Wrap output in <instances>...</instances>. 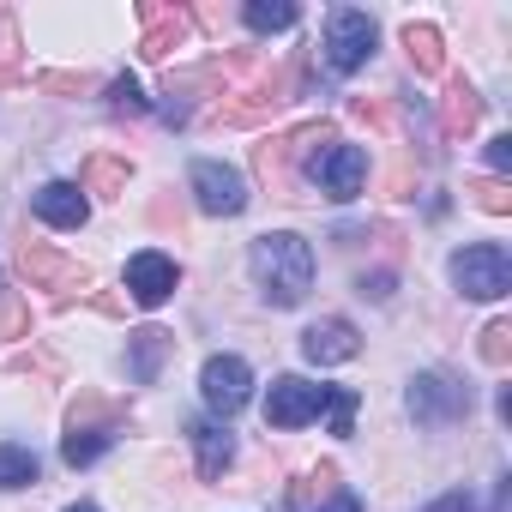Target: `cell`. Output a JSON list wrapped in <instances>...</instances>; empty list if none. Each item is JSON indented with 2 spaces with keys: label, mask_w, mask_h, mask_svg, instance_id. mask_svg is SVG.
Instances as JSON below:
<instances>
[{
  "label": "cell",
  "mask_w": 512,
  "mask_h": 512,
  "mask_svg": "<svg viewBox=\"0 0 512 512\" xmlns=\"http://www.w3.org/2000/svg\"><path fill=\"white\" fill-rule=\"evenodd\" d=\"M199 392H205V404L229 422V416L247 410V398H253V374H247L241 356H211V362L199 368Z\"/></svg>",
  "instance_id": "10"
},
{
  "label": "cell",
  "mask_w": 512,
  "mask_h": 512,
  "mask_svg": "<svg viewBox=\"0 0 512 512\" xmlns=\"http://www.w3.org/2000/svg\"><path fill=\"white\" fill-rule=\"evenodd\" d=\"M302 55L296 61H284V67H272V73H260L253 85H241V91H223L229 103H217L211 109V121H223V127H260V121H272V115H284L296 97H302Z\"/></svg>",
  "instance_id": "4"
},
{
  "label": "cell",
  "mask_w": 512,
  "mask_h": 512,
  "mask_svg": "<svg viewBox=\"0 0 512 512\" xmlns=\"http://www.w3.org/2000/svg\"><path fill=\"white\" fill-rule=\"evenodd\" d=\"M187 181H193V199H199V211H211V217H241V211H247V181H241L229 163H211V157H199Z\"/></svg>",
  "instance_id": "11"
},
{
  "label": "cell",
  "mask_w": 512,
  "mask_h": 512,
  "mask_svg": "<svg viewBox=\"0 0 512 512\" xmlns=\"http://www.w3.org/2000/svg\"><path fill=\"white\" fill-rule=\"evenodd\" d=\"M482 362L488 368H506L512 362V320H488L482 326Z\"/></svg>",
  "instance_id": "25"
},
{
  "label": "cell",
  "mask_w": 512,
  "mask_h": 512,
  "mask_svg": "<svg viewBox=\"0 0 512 512\" xmlns=\"http://www.w3.org/2000/svg\"><path fill=\"white\" fill-rule=\"evenodd\" d=\"M350 121L386 133V127H392V103H380V97H350Z\"/></svg>",
  "instance_id": "31"
},
{
  "label": "cell",
  "mask_w": 512,
  "mask_h": 512,
  "mask_svg": "<svg viewBox=\"0 0 512 512\" xmlns=\"http://www.w3.org/2000/svg\"><path fill=\"white\" fill-rule=\"evenodd\" d=\"M139 19H145V37H139V55H145V61H169V55L187 43V31H193V19H187L181 7H157V0H145Z\"/></svg>",
  "instance_id": "14"
},
{
  "label": "cell",
  "mask_w": 512,
  "mask_h": 512,
  "mask_svg": "<svg viewBox=\"0 0 512 512\" xmlns=\"http://www.w3.org/2000/svg\"><path fill=\"white\" fill-rule=\"evenodd\" d=\"M175 284H181V272H175L169 253H133L127 260V290L139 308H163L175 296Z\"/></svg>",
  "instance_id": "13"
},
{
  "label": "cell",
  "mask_w": 512,
  "mask_h": 512,
  "mask_svg": "<svg viewBox=\"0 0 512 512\" xmlns=\"http://www.w3.org/2000/svg\"><path fill=\"white\" fill-rule=\"evenodd\" d=\"M121 428H127V404H121V398H109V392H79V398L67 404L61 458H67L73 470H85V464H97V458L115 446Z\"/></svg>",
  "instance_id": "2"
},
{
  "label": "cell",
  "mask_w": 512,
  "mask_h": 512,
  "mask_svg": "<svg viewBox=\"0 0 512 512\" xmlns=\"http://www.w3.org/2000/svg\"><path fill=\"white\" fill-rule=\"evenodd\" d=\"M476 121H482V97H476V85L452 79L446 97H440V127H446V139H470Z\"/></svg>",
  "instance_id": "19"
},
{
  "label": "cell",
  "mask_w": 512,
  "mask_h": 512,
  "mask_svg": "<svg viewBox=\"0 0 512 512\" xmlns=\"http://www.w3.org/2000/svg\"><path fill=\"white\" fill-rule=\"evenodd\" d=\"M320 512H362V500H356V494H332Z\"/></svg>",
  "instance_id": "39"
},
{
  "label": "cell",
  "mask_w": 512,
  "mask_h": 512,
  "mask_svg": "<svg viewBox=\"0 0 512 512\" xmlns=\"http://www.w3.org/2000/svg\"><path fill=\"white\" fill-rule=\"evenodd\" d=\"M356 350H362V338H356V326L350 320H314L308 332H302V356L314 362V368H338V362H356Z\"/></svg>",
  "instance_id": "15"
},
{
  "label": "cell",
  "mask_w": 512,
  "mask_h": 512,
  "mask_svg": "<svg viewBox=\"0 0 512 512\" xmlns=\"http://www.w3.org/2000/svg\"><path fill=\"white\" fill-rule=\"evenodd\" d=\"M332 139H338L332 121H302V127H290V133H278V139H266V145H253V169H260V181L272 187V199H302L296 163H308V157L326 151Z\"/></svg>",
  "instance_id": "3"
},
{
  "label": "cell",
  "mask_w": 512,
  "mask_h": 512,
  "mask_svg": "<svg viewBox=\"0 0 512 512\" xmlns=\"http://www.w3.org/2000/svg\"><path fill=\"white\" fill-rule=\"evenodd\" d=\"M386 193H392V199H410V163H398V169L386 175Z\"/></svg>",
  "instance_id": "36"
},
{
  "label": "cell",
  "mask_w": 512,
  "mask_h": 512,
  "mask_svg": "<svg viewBox=\"0 0 512 512\" xmlns=\"http://www.w3.org/2000/svg\"><path fill=\"white\" fill-rule=\"evenodd\" d=\"M404 404H410V416H416V422L446 428V422L470 416V386H464V380H452V374H416Z\"/></svg>",
  "instance_id": "7"
},
{
  "label": "cell",
  "mask_w": 512,
  "mask_h": 512,
  "mask_svg": "<svg viewBox=\"0 0 512 512\" xmlns=\"http://www.w3.org/2000/svg\"><path fill=\"white\" fill-rule=\"evenodd\" d=\"M320 404H326V386H314V380H302V374H284V380H272V392H266V422H272V428H302L308 416H320Z\"/></svg>",
  "instance_id": "12"
},
{
  "label": "cell",
  "mask_w": 512,
  "mask_h": 512,
  "mask_svg": "<svg viewBox=\"0 0 512 512\" xmlns=\"http://www.w3.org/2000/svg\"><path fill=\"white\" fill-rule=\"evenodd\" d=\"M422 512H476V500L464 494V488H452V494H440L434 506H422Z\"/></svg>",
  "instance_id": "34"
},
{
  "label": "cell",
  "mask_w": 512,
  "mask_h": 512,
  "mask_svg": "<svg viewBox=\"0 0 512 512\" xmlns=\"http://www.w3.org/2000/svg\"><path fill=\"white\" fill-rule=\"evenodd\" d=\"M97 314H109V320H121V314H127V302H121L115 290H103V296H97Z\"/></svg>",
  "instance_id": "38"
},
{
  "label": "cell",
  "mask_w": 512,
  "mask_h": 512,
  "mask_svg": "<svg viewBox=\"0 0 512 512\" xmlns=\"http://www.w3.org/2000/svg\"><path fill=\"white\" fill-rule=\"evenodd\" d=\"M187 434H193V452H199V476H205V482H217V476L229 470V458H235L229 434H223L217 422H193Z\"/></svg>",
  "instance_id": "20"
},
{
  "label": "cell",
  "mask_w": 512,
  "mask_h": 512,
  "mask_svg": "<svg viewBox=\"0 0 512 512\" xmlns=\"http://www.w3.org/2000/svg\"><path fill=\"white\" fill-rule=\"evenodd\" d=\"M151 223H163V229L175 223V229H181V223H187V211H181V205H169V199H157V205H151Z\"/></svg>",
  "instance_id": "35"
},
{
  "label": "cell",
  "mask_w": 512,
  "mask_h": 512,
  "mask_svg": "<svg viewBox=\"0 0 512 512\" xmlns=\"http://www.w3.org/2000/svg\"><path fill=\"white\" fill-rule=\"evenodd\" d=\"M404 55H410V67H416L422 79L446 73V43H440L434 25H404Z\"/></svg>",
  "instance_id": "21"
},
{
  "label": "cell",
  "mask_w": 512,
  "mask_h": 512,
  "mask_svg": "<svg viewBox=\"0 0 512 512\" xmlns=\"http://www.w3.org/2000/svg\"><path fill=\"white\" fill-rule=\"evenodd\" d=\"M37 85H43L49 97H85V91H97V79H91V73H43Z\"/></svg>",
  "instance_id": "30"
},
{
  "label": "cell",
  "mask_w": 512,
  "mask_h": 512,
  "mask_svg": "<svg viewBox=\"0 0 512 512\" xmlns=\"http://www.w3.org/2000/svg\"><path fill=\"white\" fill-rule=\"evenodd\" d=\"M488 163H494V169H506V163H512V139H506V133H500V139H488Z\"/></svg>",
  "instance_id": "37"
},
{
  "label": "cell",
  "mask_w": 512,
  "mask_h": 512,
  "mask_svg": "<svg viewBox=\"0 0 512 512\" xmlns=\"http://www.w3.org/2000/svg\"><path fill=\"white\" fill-rule=\"evenodd\" d=\"M109 109H115V115H145L139 85H133V79H115V85H109Z\"/></svg>",
  "instance_id": "32"
},
{
  "label": "cell",
  "mask_w": 512,
  "mask_h": 512,
  "mask_svg": "<svg viewBox=\"0 0 512 512\" xmlns=\"http://www.w3.org/2000/svg\"><path fill=\"white\" fill-rule=\"evenodd\" d=\"M127 181H133V163L115 157V151H97V157H85V169H79L73 187H79V193H97V199H121Z\"/></svg>",
  "instance_id": "17"
},
{
  "label": "cell",
  "mask_w": 512,
  "mask_h": 512,
  "mask_svg": "<svg viewBox=\"0 0 512 512\" xmlns=\"http://www.w3.org/2000/svg\"><path fill=\"white\" fill-rule=\"evenodd\" d=\"M374 19L368 13H356V7H338L332 19H326V67L332 73H356L368 55H374Z\"/></svg>",
  "instance_id": "8"
},
{
  "label": "cell",
  "mask_w": 512,
  "mask_h": 512,
  "mask_svg": "<svg viewBox=\"0 0 512 512\" xmlns=\"http://www.w3.org/2000/svg\"><path fill=\"white\" fill-rule=\"evenodd\" d=\"M247 260H253V278H260V290H266L272 308L308 302V290H314V247H308L302 235H290V229L260 235Z\"/></svg>",
  "instance_id": "1"
},
{
  "label": "cell",
  "mask_w": 512,
  "mask_h": 512,
  "mask_svg": "<svg viewBox=\"0 0 512 512\" xmlns=\"http://www.w3.org/2000/svg\"><path fill=\"white\" fill-rule=\"evenodd\" d=\"M19 338H31V308L13 290H0V344H19Z\"/></svg>",
  "instance_id": "24"
},
{
  "label": "cell",
  "mask_w": 512,
  "mask_h": 512,
  "mask_svg": "<svg viewBox=\"0 0 512 512\" xmlns=\"http://www.w3.org/2000/svg\"><path fill=\"white\" fill-rule=\"evenodd\" d=\"M356 290H362V296H374V302H386V296H392V272H362V278H356Z\"/></svg>",
  "instance_id": "33"
},
{
  "label": "cell",
  "mask_w": 512,
  "mask_h": 512,
  "mask_svg": "<svg viewBox=\"0 0 512 512\" xmlns=\"http://www.w3.org/2000/svg\"><path fill=\"white\" fill-rule=\"evenodd\" d=\"M37 217L43 223H55V229H79L85 217H91V205H85V193L73 187V181H49V187H37Z\"/></svg>",
  "instance_id": "18"
},
{
  "label": "cell",
  "mask_w": 512,
  "mask_h": 512,
  "mask_svg": "<svg viewBox=\"0 0 512 512\" xmlns=\"http://www.w3.org/2000/svg\"><path fill=\"white\" fill-rule=\"evenodd\" d=\"M0 290H7V284H0Z\"/></svg>",
  "instance_id": "41"
},
{
  "label": "cell",
  "mask_w": 512,
  "mask_h": 512,
  "mask_svg": "<svg viewBox=\"0 0 512 512\" xmlns=\"http://www.w3.org/2000/svg\"><path fill=\"white\" fill-rule=\"evenodd\" d=\"M19 79V19L0 13V85Z\"/></svg>",
  "instance_id": "27"
},
{
  "label": "cell",
  "mask_w": 512,
  "mask_h": 512,
  "mask_svg": "<svg viewBox=\"0 0 512 512\" xmlns=\"http://www.w3.org/2000/svg\"><path fill=\"white\" fill-rule=\"evenodd\" d=\"M464 193H476V205H482L488 217H506V211H512V187H506L500 175H488V181H470Z\"/></svg>",
  "instance_id": "26"
},
{
  "label": "cell",
  "mask_w": 512,
  "mask_h": 512,
  "mask_svg": "<svg viewBox=\"0 0 512 512\" xmlns=\"http://www.w3.org/2000/svg\"><path fill=\"white\" fill-rule=\"evenodd\" d=\"M356 404H362V398H356L350 386H326V410H332V434H350V428H356Z\"/></svg>",
  "instance_id": "28"
},
{
  "label": "cell",
  "mask_w": 512,
  "mask_h": 512,
  "mask_svg": "<svg viewBox=\"0 0 512 512\" xmlns=\"http://www.w3.org/2000/svg\"><path fill=\"white\" fill-rule=\"evenodd\" d=\"M169 356H175V332H163V326H139V332L127 338V374H133L139 386H151Z\"/></svg>",
  "instance_id": "16"
},
{
  "label": "cell",
  "mask_w": 512,
  "mask_h": 512,
  "mask_svg": "<svg viewBox=\"0 0 512 512\" xmlns=\"http://www.w3.org/2000/svg\"><path fill=\"white\" fill-rule=\"evenodd\" d=\"M19 272L31 278V290H49L61 308L91 290V266H79L73 253H61L49 241H19Z\"/></svg>",
  "instance_id": "5"
},
{
  "label": "cell",
  "mask_w": 512,
  "mask_h": 512,
  "mask_svg": "<svg viewBox=\"0 0 512 512\" xmlns=\"http://www.w3.org/2000/svg\"><path fill=\"white\" fill-rule=\"evenodd\" d=\"M452 284L470 296V302H500L512 290V260L500 241H476L464 253H452Z\"/></svg>",
  "instance_id": "6"
},
{
  "label": "cell",
  "mask_w": 512,
  "mask_h": 512,
  "mask_svg": "<svg viewBox=\"0 0 512 512\" xmlns=\"http://www.w3.org/2000/svg\"><path fill=\"white\" fill-rule=\"evenodd\" d=\"M67 512H97V506H67Z\"/></svg>",
  "instance_id": "40"
},
{
  "label": "cell",
  "mask_w": 512,
  "mask_h": 512,
  "mask_svg": "<svg viewBox=\"0 0 512 512\" xmlns=\"http://www.w3.org/2000/svg\"><path fill=\"white\" fill-rule=\"evenodd\" d=\"M308 169H314V181H320V193L326 199H356L362 193V181H368V151L362 145H326V151H314L308 157Z\"/></svg>",
  "instance_id": "9"
},
{
  "label": "cell",
  "mask_w": 512,
  "mask_h": 512,
  "mask_svg": "<svg viewBox=\"0 0 512 512\" xmlns=\"http://www.w3.org/2000/svg\"><path fill=\"white\" fill-rule=\"evenodd\" d=\"M314 494H320V500H326V494H338V464H320V470H308V476H302V488H290V500H296V506H308Z\"/></svg>",
  "instance_id": "29"
},
{
  "label": "cell",
  "mask_w": 512,
  "mask_h": 512,
  "mask_svg": "<svg viewBox=\"0 0 512 512\" xmlns=\"http://www.w3.org/2000/svg\"><path fill=\"white\" fill-rule=\"evenodd\" d=\"M296 19H302L296 0H247V7H241V25L260 31V37H266V31H290Z\"/></svg>",
  "instance_id": "22"
},
{
  "label": "cell",
  "mask_w": 512,
  "mask_h": 512,
  "mask_svg": "<svg viewBox=\"0 0 512 512\" xmlns=\"http://www.w3.org/2000/svg\"><path fill=\"white\" fill-rule=\"evenodd\" d=\"M37 482V452L31 446H0V488H31Z\"/></svg>",
  "instance_id": "23"
}]
</instances>
